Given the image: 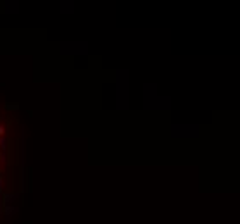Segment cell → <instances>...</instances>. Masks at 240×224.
I'll list each match as a JSON object with an SVG mask.
<instances>
[{"instance_id": "2", "label": "cell", "mask_w": 240, "mask_h": 224, "mask_svg": "<svg viewBox=\"0 0 240 224\" xmlns=\"http://www.w3.org/2000/svg\"><path fill=\"white\" fill-rule=\"evenodd\" d=\"M4 134H5V128L0 126V138H4Z\"/></svg>"}, {"instance_id": "1", "label": "cell", "mask_w": 240, "mask_h": 224, "mask_svg": "<svg viewBox=\"0 0 240 224\" xmlns=\"http://www.w3.org/2000/svg\"><path fill=\"white\" fill-rule=\"evenodd\" d=\"M0 148L2 150L5 148V138H0Z\"/></svg>"}, {"instance_id": "4", "label": "cell", "mask_w": 240, "mask_h": 224, "mask_svg": "<svg viewBox=\"0 0 240 224\" xmlns=\"http://www.w3.org/2000/svg\"><path fill=\"white\" fill-rule=\"evenodd\" d=\"M0 172H2V169H0Z\"/></svg>"}, {"instance_id": "3", "label": "cell", "mask_w": 240, "mask_h": 224, "mask_svg": "<svg viewBox=\"0 0 240 224\" xmlns=\"http://www.w3.org/2000/svg\"><path fill=\"white\" fill-rule=\"evenodd\" d=\"M0 191H2V179H0Z\"/></svg>"}]
</instances>
